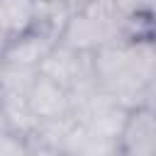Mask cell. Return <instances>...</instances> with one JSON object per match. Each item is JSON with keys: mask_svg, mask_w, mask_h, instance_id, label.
<instances>
[{"mask_svg": "<svg viewBox=\"0 0 156 156\" xmlns=\"http://www.w3.org/2000/svg\"><path fill=\"white\" fill-rule=\"evenodd\" d=\"M24 102L29 115L39 122V119H58L66 115L68 110V90L63 83L54 80L51 76L37 71L27 85L24 93Z\"/></svg>", "mask_w": 156, "mask_h": 156, "instance_id": "cell-2", "label": "cell"}, {"mask_svg": "<svg viewBox=\"0 0 156 156\" xmlns=\"http://www.w3.org/2000/svg\"><path fill=\"white\" fill-rule=\"evenodd\" d=\"M119 15L122 12L115 7L112 0H93L83 12L66 20L58 34V41H63V46H71L76 51L105 46L107 41H112L117 32Z\"/></svg>", "mask_w": 156, "mask_h": 156, "instance_id": "cell-1", "label": "cell"}, {"mask_svg": "<svg viewBox=\"0 0 156 156\" xmlns=\"http://www.w3.org/2000/svg\"><path fill=\"white\" fill-rule=\"evenodd\" d=\"M37 0H0V27L10 39L34 24Z\"/></svg>", "mask_w": 156, "mask_h": 156, "instance_id": "cell-4", "label": "cell"}, {"mask_svg": "<svg viewBox=\"0 0 156 156\" xmlns=\"http://www.w3.org/2000/svg\"><path fill=\"white\" fill-rule=\"evenodd\" d=\"M119 151L132 156H151L156 151V117L149 105L132 107L117 132Z\"/></svg>", "mask_w": 156, "mask_h": 156, "instance_id": "cell-3", "label": "cell"}]
</instances>
